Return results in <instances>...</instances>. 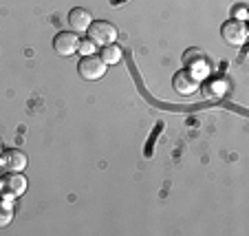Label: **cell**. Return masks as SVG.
Returning a JSON list of instances; mask_svg holds the SVG:
<instances>
[{
	"label": "cell",
	"instance_id": "cell-7",
	"mask_svg": "<svg viewBox=\"0 0 249 236\" xmlns=\"http://www.w3.org/2000/svg\"><path fill=\"white\" fill-rule=\"evenodd\" d=\"M77 44H80V38L75 36V31H60L55 33L53 38V49H55L57 55H73L77 51Z\"/></svg>",
	"mask_w": 249,
	"mask_h": 236
},
{
	"label": "cell",
	"instance_id": "cell-13",
	"mask_svg": "<svg viewBox=\"0 0 249 236\" xmlns=\"http://www.w3.org/2000/svg\"><path fill=\"white\" fill-rule=\"evenodd\" d=\"M231 18L245 22V20H247V7H245V5H236L234 9H231Z\"/></svg>",
	"mask_w": 249,
	"mask_h": 236
},
{
	"label": "cell",
	"instance_id": "cell-5",
	"mask_svg": "<svg viewBox=\"0 0 249 236\" xmlns=\"http://www.w3.org/2000/svg\"><path fill=\"white\" fill-rule=\"evenodd\" d=\"M27 163H29L27 155L22 150H18V148H7L0 155V165L7 172H22L27 168Z\"/></svg>",
	"mask_w": 249,
	"mask_h": 236
},
{
	"label": "cell",
	"instance_id": "cell-2",
	"mask_svg": "<svg viewBox=\"0 0 249 236\" xmlns=\"http://www.w3.org/2000/svg\"><path fill=\"white\" fill-rule=\"evenodd\" d=\"M89 40H93L97 47H106V44H113L117 40V27L108 20H93L89 27Z\"/></svg>",
	"mask_w": 249,
	"mask_h": 236
},
{
	"label": "cell",
	"instance_id": "cell-14",
	"mask_svg": "<svg viewBox=\"0 0 249 236\" xmlns=\"http://www.w3.org/2000/svg\"><path fill=\"white\" fill-rule=\"evenodd\" d=\"M0 155H2V139H0Z\"/></svg>",
	"mask_w": 249,
	"mask_h": 236
},
{
	"label": "cell",
	"instance_id": "cell-9",
	"mask_svg": "<svg viewBox=\"0 0 249 236\" xmlns=\"http://www.w3.org/2000/svg\"><path fill=\"white\" fill-rule=\"evenodd\" d=\"M196 64L198 69H205V57H203V51L201 49H188L183 55V66L188 71H196Z\"/></svg>",
	"mask_w": 249,
	"mask_h": 236
},
{
	"label": "cell",
	"instance_id": "cell-1",
	"mask_svg": "<svg viewBox=\"0 0 249 236\" xmlns=\"http://www.w3.org/2000/svg\"><path fill=\"white\" fill-rule=\"evenodd\" d=\"M108 71V66L106 62L102 60L99 55H82V60L77 62V73H80L82 80L86 82H95V80H102Z\"/></svg>",
	"mask_w": 249,
	"mask_h": 236
},
{
	"label": "cell",
	"instance_id": "cell-10",
	"mask_svg": "<svg viewBox=\"0 0 249 236\" xmlns=\"http://www.w3.org/2000/svg\"><path fill=\"white\" fill-rule=\"evenodd\" d=\"M99 57L106 62V66L119 64V62H122V49H119L115 42L113 44H106V47H102V51H99Z\"/></svg>",
	"mask_w": 249,
	"mask_h": 236
},
{
	"label": "cell",
	"instance_id": "cell-11",
	"mask_svg": "<svg viewBox=\"0 0 249 236\" xmlns=\"http://www.w3.org/2000/svg\"><path fill=\"white\" fill-rule=\"evenodd\" d=\"M14 221V208L9 203H0V227H7Z\"/></svg>",
	"mask_w": 249,
	"mask_h": 236
},
{
	"label": "cell",
	"instance_id": "cell-4",
	"mask_svg": "<svg viewBox=\"0 0 249 236\" xmlns=\"http://www.w3.org/2000/svg\"><path fill=\"white\" fill-rule=\"evenodd\" d=\"M221 36L223 40H225L230 47H243L245 42H247V24L240 22V20H234L230 18L227 22H223L221 27Z\"/></svg>",
	"mask_w": 249,
	"mask_h": 236
},
{
	"label": "cell",
	"instance_id": "cell-3",
	"mask_svg": "<svg viewBox=\"0 0 249 236\" xmlns=\"http://www.w3.org/2000/svg\"><path fill=\"white\" fill-rule=\"evenodd\" d=\"M27 177L22 172H7L0 177V194L7 199H18L27 192Z\"/></svg>",
	"mask_w": 249,
	"mask_h": 236
},
{
	"label": "cell",
	"instance_id": "cell-6",
	"mask_svg": "<svg viewBox=\"0 0 249 236\" xmlns=\"http://www.w3.org/2000/svg\"><path fill=\"white\" fill-rule=\"evenodd\" d=\"M198 84H201V82H198L196 73L188 71V69H183V71H177V73H174V77H172V89L177 91V93H181V95L196 93Z\"/></svg>",
	"mask_w": 249,
	"mask_h": 236
},
{
	"label": "cell",
	"instance_id": "cell-12",
	"mask_svg": "<svg viewBox=\"0 0 249 236\" xmlns=\"http://www.w3.org/2000/svg\"><path fill=\"white\" fill-rule=\"evenodd\" d=\"M77 51L82 53V55H93V53H97V44L93 42V40H82L80 44H77Z\"/></svg>",
	"mask_w": 249,
	"mask_h": 236
},
{
	"label": "cell",
	"instance_id": "cell-8",
	"mask_svg": "<svg viewBox=\"0 0 249 236\" xmlns=\"http://www.w3.org/2000/svg\"><path fill=\"white\" fill-rule=\"evenodd\" d=\"M90 22H93V16H90V11L82 9V7H75V9L69 11V24L71 29L75 33H86L90 27Z\"/></svg>",
	"mask_w": 249,
	"mask_h": 236
}]
</instances>
